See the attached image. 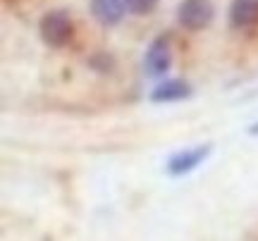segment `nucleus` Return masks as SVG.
Returning a JSON list of instances; mask_svg holds the SVG:
<instances>
[{
  "label": "nucleus",
  "instance_id": "obj_5",
  "mask_svg": "<svg viewBox=\"0 0 258 241\" xmlns=\"http://www.w3.org/2000/svg\"><path fill=\"white\" fill-rule=\"evenodd\" d=\"M127 10V0H91V15L103 27H112L124 17Z\"/></svg>",
  "mask_w": 258,
  "mask_h": 241
},
{
  "label": "nucleus",
  "instance_id": "obj_8",
  "mask_svg": "<svg viewBox=\"0 0 258 241\" xmlns=\"http://www.w3.org/2000/svg\"><path fill=\"white\" fill-rule=\"evenodd\" d=\"M158 8V0H127V10L132 15H148Z\"/></svg>",
  "mask_w": 258,
  "mask_h": 241
},
{
  "label": "nucleus",
  "instance_id": "obj_10",
  "mask_svg": "<svg viewBox=\"0 0 258 241\" xmlns=\"http://www.w3.org/2000/svg\"><path fill=\"white\" fill-rule=\"evenodd\" d=\"M249 134H251V136H258V122L249 127Z\"/></svg>",
  "mask_w": 258,
  "mask_h": 241
},
{
  "label": "nucleus",
  "instance_id": "obj_9",
  "mask_svg": "<svg viewBox=\"0 0 258 241\" xmlns=\"http://www.w3.org/2000/svg\"><path fill=\"white\" fill-rule=\"evenodd\" d=\"M89 65L93 69H98V72H112V65H115V60H112L108 53H96V55L89 60Z\"/></svg>",
  "mask_w": 258,
  "mask_h": 241
},
{
  "label": "nucleus",
  "instance_id": "obj_7",
  "mask_svg": "<svg viewBox=\"0 0 258 241\" xmlns=\"http://www.w3.org/2000/svg\"><path fill=\"white\" fill-rule=\"evenodd\" d=\"M232 27L246 29L258 22V0H232L230 5Z\"/></svg>",
  "mask_w": 258,
  "mask_h": 241
},
{
  "label": "nucleus",
  "instance_id": "obj_2",
  "mask_svg": "<svg viewBox=\"0 0 258 241\" xmlns=\"http://www.w3.org/2000/svg\"><path fill=\"white\" fill-rule=\"evenodd\" d=\"M215 8L211 0H182L177 8V22L189 31H201L213 22Z\"/></svg>",
  "mask_w": 258,
  "mask_h": 241
},
{
  "label": "nucleus",
  "instance_id": "obj_6",
  "mask_svg": "<svg viewBox=\"0 0 258 241\" xmlns=\"http://www.w3.org/2000/svg\"><path fill=\"white\" fill-rule=\"evenodd\" d=\"M191 96V89L186 82L179 79H167V82L158 84L153 93H151V101L153 103H175V101H184Z\"/></svg>",
  "mask_w": 258,
  "mask_h": 241
},
{
  "label": "nucleus",
  "instance_id": "obj_1",
  "mask_svg": "<svg viewBox=\"0 0 258 241\" xmlns=\"http://www.w3.org/2000/svg\"><path fill=\"white\" fill-rule=\"evenodd\" d=\"M38 31H41V38H43L46 46H50V48L67 46V41L72 38V31H74L70 12L67 10H50V12H46L41 17Z\"/></svg>",
  "mask_w": 258,
  "mask_h": 241
},
{
  "label": "nucleus",
  "instance_id": "obj_3",
  "mask_svg": "<svg viewBox=\"0 0 258 241\" xmlns=\"http://www.w3.org/2000/svg\"><path fill=\"white\" fill-rule=\"evenodd\" d=\"M211 150H213V146L211 143H206V146H196V148L175 153L172 158L167 160V175H172V177L189 175L194 167H199L203 160L208 158V153H211Z\"/></svg>",
  "mask_w": 258,
  "mask_h": 241
},
{
  "label": "nucleus",
  "instance_id": "obj_4",
  "mask_svg": "<svg viewBox=\"0 0 258 241\" xmlns=\"http://www.w3.org/2000/svg\"><path fill=\"white\" fill-rule=\"evenodd\" d=\"M170 60H172V53H170V38L167 36H158L146 50V57H144V67L151 76H160L167 72L170 67Z\"/></svg>",
  "mask_w": 258,
  "mask_h": 241
}]
</instances>
